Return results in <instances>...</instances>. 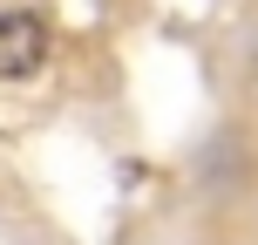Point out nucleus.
Instances as JSON below:
<instances>
[{
  "label": "nucleus",
  "instance_id": "obj_1",
  "mask_svg": "<svg viewBox=\"0 0 258 245\" xmlns=\"http://www.w3.org/2000/svg\"><path fill=\"white\" fill-rule=\"evenodd\" d=\"M54 62V21L41 7H7L0 14V82H34Z\"/></svg>",
  "mask_w": 258,
  "mask_h": 245
}]
</instances>
